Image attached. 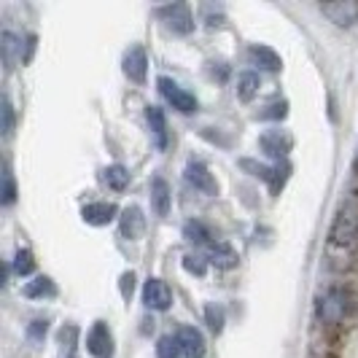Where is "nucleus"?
<instances>
[{"label": "nucleus", "instance_id": "f257e3e1", "mask_svg": "<svg viewBox=\"0 0 358 358\" xmlns=\"http://www.w3.org/2000/svg\"><path fill=\"white\" fill-rule=\"evenodd\" d=\"M356 307L358 302L350 291H345V288H329L321 299H318L315 313H318V318L323 323H345L348 318H353Z\"/></svg>", "mask_w": 358, "mask_h": 358}, {"label": "nucleus", "instance_id": "f03ea898", "mask_svg": "<svg viewBox=\"0 0 358 358\" xmlns=\"http://www.w3.org/2000/svg\"><path fill=\"white\" fill-rule=\"evenodd\" d=\"M331 245H340V248H356L358 245V208H342L331 232H329Z\"/></svg>", "mask_w": 358, "mask_h": 358}, {"label": "nucleus", "instance_id": "7ed1b4c3", "mask_svg": "<svg viewBox=\"0 0 358 358\" xmlns=\"http://www.w3.org/2000/svg\"><path fill=\"white\" fill-rule=\"evenodd\" d=\"M157 84H159V92L164 94V100L173 108H178L180 113H194V110H197V97H194L192 92H186L183 87H178L173 78L159 76Z\"/></svg>", "mask_w": 358, "mask_h": 358}, {"label": "nucleus", "instance_id": "20e7f679", "mask_svg": "<svg viewBox=\"0 0 358 358\" xmlns=\"http://www.w3.org/2000/svg\"><path fill=\"white\" fill-rule=\"evenodd\" d=\"M143 305L148 310L164 313L173 307V288L167 286V280L162 278H148L143 283Z\"/></svg>", "mask_w": 358, "mask_h": 358}, {"label": "nucleus", "instance_id": "39448f33", "mask_svg": "<svg viewBox=\"0 0 358 358\" xmlns=\"http://www.w3.org/2000/svg\"><path fill=\"white\" fill-rule=\"evenodd\" d=\"M159 17H162V22H164L173 33H178V36H189V33L194 30V17H192V11H189L186 3L164 6V8H159Z\"/></svg>", "mask_w": 358, "mask_h": 358}, {"label": "nucleus", "instance_id": "423d86ee", "mask_svg": "<svg viewBox=\"0 0 358 358\" xmlns=\"http://www.w3.org/2000/svg\"><path fill=\"white\" fill-rule=\"evenodd\" d=\"M321 14L337 27H350L358 22V3L356 0H334V3H321Z\"/></svg>", "mask_w": 358, "mask_h": 358}, {"label": "nucleus", "instance_id": "0eeeda50", "mask_svg": "<svg viewBox=\"0 0 358 358\" xmlns=\"http://www.w3.org/2000/svg\"><path fill=\"white\" fill-rule=\"evenodd\" d=\"M87 350L94 358H113V334L108 329V323L97 321L87 334Z\"/></svg>", "mask_w": 358, "mask_h": 358}, {"label": "nucleus", "instance_id": "6e6552de", "mask_svg": "<svg viewBox=\"0 0 358 358\" xmlns=\"http://www.w3.org/2000/svg\"><path fill=\"white\" fill-rule=\"evenodd\" d=\"M186 180L197 189V192H202V194H208V197H215L218 194V183H215L213 173L202 164V162H189L186 164Z\"/></svg>", "mask_w": 358, "mask_h": 358}, {"label": "nucleus", "instance_id": "1a4fd4ad", "mask_svg": "<svg viewBox=\"0 0 358 358\" xmlns=\"http://www.w3.org/2000/svg\"><path fill=\"white\" fill-rule=\"evenodd\" d=\"M145 73H148V57H145L143 46H129L124 54V76L132 84H145Z\"/></svg>", "mask_w": 358, "mask_h": 358}, {"label": "nucleus", "instance_id": "9d476101", "mask_svg": "<svg viewBox=\"0 0 358 358\" xmlns=\"http://www.w3.org/2000/svg\"><path fill=\"white\" fill-rule=\"evenodd\" d=\"M0 59H3L6 73H11L24 59L22 57V38L17 33H11V30H3L0 33Z\"/></svg>", "mask_w": 358, "mask_h": 358}, {"label": "nucleus", "instance_id": "9b49d317", "mask_svg": "<svg viewBox=\"0 0 358 358\" xmlns=\"http://www.w3.org/2000/svg\"><path fill=\"white\" fill-rule=\"evenodd\" d=\"M119 224H122V234H124L127 240H141L145 232V215L138 205L124 208L122 215H119Z\"/></svg>", "mask_w": 358, "mask_h": 358}, {"label": "nucleus", "instance_id": "f8f14e48", "mask_svg": "<svg viewBox=\"0 0 358 358\" xmlns=\"http://www.w3.org/2000/svg\"><path fill=\"white\" fill-rule=\"evenodd\" d=\"M178 342L183 358H205V337L194 326H180L178 329Z\"/></svg>", "mask_w": 358, "mask_h": 358}, {"label": "nucleus", "instance_id": "ddd939ff", "mask_svg": "<svg viewBox=\"0 0 358 358\" xmlns=\"http://www.w3.org/2000/svg\"><path fill=\"white\" fill-rule=\"evenodd\" d=\"M248 59H251V65H256L259 71L278 73L280 68H283V62H280L278 52H272V49L264 46V43H253V46H248Z\"/></svg>", "mask_w": 358, "mask_h": 358}, {"label": "nucleus", "instance_id": "4468645a", "mask_svg": "<svg viewBox=\"0 0 358 358\" xmlns=\"http://www.w3.org/2000/svg\"><path fill=\"white\" fill-rule=\"evenodd\" d=\"M116 215H119V208H116L113 202H92V205H87V208L81 210V218H84L87 224H92V227H106Z\"/></svg>", "mask_w": 358, "mask_h": 358}, {"label": "nucleus", "instance_id": "2eb2a0df", "mask_svg": "<svg viewBox=\"0 0 358 358\" xmlns=\"http://www.w3.org/2000/svg\"><path fill=\"white\" fill-rule=\"evenodd\" d=\"M145 119L151 127V135H154V143L159 151H164L170 145V135H167V119H164V110L159 106H148L145 110Z\"/></svg>", "mask_w": 358, "mask_h": 358}, {"label": "nucleus", "instance_id": "dca6fc26", "mask_svg": "<svg viewBox=\"0 0 358 358\" xmlns=\"http://www.w3.org/2000/svg\"><path fill=\"white\" fill-rule=\"evenodd\" d=\"M205 259L210 264H215L218 269H232L237 264V253H234L232 245L218 243V240H213L210 245H205Z\"/></svg>", "mask_w": 358, "mask_h": 358}, {"label": "nucleus", "instance_id": "f3484780", "mask_svg": "<svg viewBox=\"0 0 358 358\" xmlns=\"http://www.w3.org/2000/svg\"><path fill=\"white\" fill-rule=\"evenodd\" d=\"M151 205H154V213L162 215V218L170 213V205H173L170 186H167V180L159 178V176L151 180Z\"/></svg>", "mask_w": 358, "mask_h": 358}, {"label": "nucleus", "instance_id": "a211bd4d", "mask_svg": "<svg viewBox=\"0 0 358 358\" xmlns=\"http://www.w3.org/2000/svg\"><path fill=\"white\" fill-rule=\"evenodd\" d=\"M262 148L267 151L269 157H275V159H280V157H286V151L291 148V138L288 135H283L280 129H269V132H264L262 135Z\"/></svg>", "mask_w": 358, "mask_h": 358}, {"label": "nucleus", "instance_id": "6ab92c4d", "mask_svg": "<svg viewBox=\"0 0 358 358\" xmlns=\"http://www.w3.org/2000/svg\"><path fill=\"white\" fill-rule=\"evenodd\" d=\"M259 87H262L259 73L245 71L240 78H237V94H240V100H243V103H251L253 97L259 94Z\"/></svg>", "mask_w": 358, "mask_h": 358}, {"label": "nucleus", "instance_id": "aec40b11", "mask_svg": "<svg viewBox=\"0 0 358 358\" xmlns=\"http://www.w3.org/2000/svg\"><path fill=\"white\" fill-rule=\"evenodd\" d=\"M24 296L27 299H43V296H57V286H54L52 278H36L24 286Z\"/></svg>", "mask_w": 358, "mask_h": 358}, {"label": "nucleus", "instance_id": "412c9836", "mask_svg": "<svg viewBox=\"0 0 358 358\" xmlns=\"http://www.w3.org/2000/svg\"><path fill=\"white\" fill-rule=\"evenodd\" d=\"M183 237H186L189 243H194V245H202V248L213 243V234L208 232V227L199 224V221H186V224H183Z\"/></svg>", "mask_w": 358, "mask_h": 358}, {"label": "nucleus", "instance_id": "4be33fe9", "mask_svg": "<svg viewBox=\"0 0 358 358\" xmlns=\"http://www.w3.org/2000/svg\"><path fill=\"white\" fill-rule=\"evenodd\" d=\"M103 178H106V183L113 192H124L127 186H129V170H127L124 164H110V167H106Z\"/></svg>", "mask_w": 358, "mask_h": 358}, {"label": "nucleus", "instance_id": "5701e85b", "mask_svg": "<svg viewBox=\"0 0 358 358\" xmlns=\"http://www.w3.org/2000/svg\"><path fill=\"white\" fill-rule=\"evenodd\" d=\"M183 350H180L178 334H164L157 342V358H180Z\"/></svg>", "mask_w": 358, "mask_h": 358}, {"label": "nucleus", "instance_id": "b1692460", "mask_svg": "<svg viewBox=\"0 0 358 358\" xmlns=\"http://www.w3.org/2000/svg\"><path fill=\"white\" fill-rule=\"evenodd\" d=\"M0 132L6 138H11V132H14V106L8 97H3V103H0Z\"/></svg>", "mask_w": 358, "mask_h": 358}, {"label": "nucleus", "instance_id": "393cba45", "mask_svg": "<svg viewBox=\"0 0 358 358\" xmlns=\"http://www.w3.org/2000/svg\"><path fill=\"white\" fill-rule=\"evenodd\" d=\"M33 269H36V259H33V253L17 251V259H14V272L22 275V278H27V275H33Z\"/></svg>", "mask_w": 358, "mask_h": 358}, {"label": "nucleus", "instance_id": "a878e982", "mask_svg": "<svg viewBox=\"0 0 358 358\" xmlns=\"http://www.w3.org/2000/svg\"><path fill=\"white\" fill-rule=\"evenodd\" d=\"M183 269L192 272V275H197V278H202V275L208 272V259L199 256V253H189V256H183Z\"/></svg>", "mask_w": 358, "mask_h": 358}, {"label": "nucleus", "instance_id": "bb28decb", "mask_svg": "<svg viewBox=\"0 0 358 358\" xmlns=\"http://www.w3.org/2000/svg\"><path fill=\"white\" fill-rule=\"evenodd\" d=\"M14 199H17V183H14L11 170L6 167V170H3V192H0V202H3V205H14Z\"/></svg>", "mask_w": 358, "mask_h": 358}, {"label": "nucleus", "instance_id": "cd10ccee", "mask_svg": "<svg viewBox=\"0 0 358 358\" xmlns=\"http://www.w3.org/2000/svg\"><path fill=\"white\" fill-rule=\"evenodd\" d=\"M205 321L210 326V331L221 334V329H224V310L218 305H208L205 307Z\"/></svg>", "mask_w": 358, "mask_h": 358}, {"label": "nucleus", "instance_id": "c85d7f7f", "mask_svg": "<svg viewBox=\"0 0 358 358\" xmlns=\"http://www.w3.org/2000/svg\"><path fill=\"white\" fill-rule=\"evenodd\" d=\"M240 164H243L245 170H253L251 176H256V178H262V180H272V173H275V170H269L267 164H256V162H251V159H243V162H240ZM272 183H275V180H272Z\"/></svg>", "mask_w": 358, "mask_h": 358}, {"label": "nucleus", "instance_id": "c756f323", "mask_svg": "<svg viewBox=\"0 0 358 358\" xmlns=\"http://www.w3.org/2000/svg\"><path fill=\"white\" fill-rule=\"evenodd\" d=\"M46 331H49V323L46 321H33L30 326H27V337L33 342H41L43 337H46Z\"/></svg>", "mask_w": 358, "mask_h": 358}, {"label": "nucleus", "instance_id": "7c9ffc66", "mask_svg": "<svg viewBox=\"0 0 358 358\" xmlns=\"http://www.w3.org/2000/svg\"><path fill=\"white\" fill-rule=\"evenodd\" d=\"M132 288H135V275H132V272H124V275H122V296H124V299L132 296Z\"/></svg>", "mask_w": 358, "mask_h": 358}]
</instances>
